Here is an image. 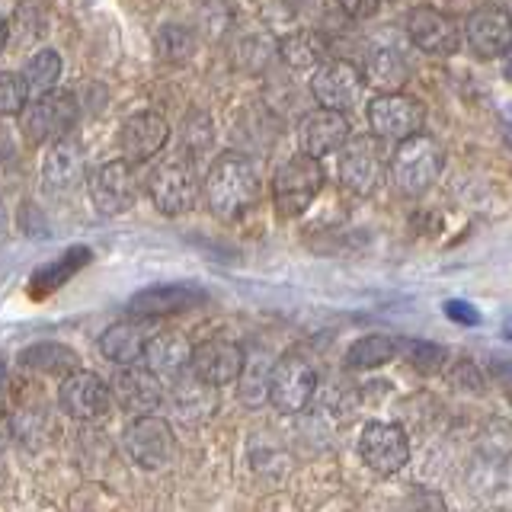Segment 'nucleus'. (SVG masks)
<instances>
[{"label": "nucleus", "instance_id": "obj_23", "mask_svg": "<svg viewBox=\"0 0 512 512\" xmlns=\"http://www.w3.org/2000/svg\"><path fill=\"white\" fill-rule=\"evenodd\" d=\"M279 58L295 71H314L320 61H327V39L314 29L288 32L279 42Z\"/></svg>", "mask_w": 512, "mask_h": 512}, {"label": "nucleus", "instance_id": "obj_13", "mask_svg": "<svg viewBox=\"0 0 512 512\" xmlns=\"http://www.w3.org/2000/svg\"><path fill=\"white\" fill-rule=\"evenodd\" d=\"M359 455L375 474L391 477L410 461V439L397 423H368L359 439Z\"/></svg>", "mask_w": 512, "mask_h": 512}, {"label": "nucleus", "instance_id": "obj_21", "mask_svg": "<svg viewBox=\"0 0 512 512\" xmlns=\"http://www.w3.org/2000/svg\"><path fill=\"white\" fill-rule=\"evenodd\" d=\"M202 301V292L192 285H154L138 292L132 301H128V314L132 317H167V314H180L196 308Z\"/></svg>", "mask_w": 512, "mask_h": 512}, {"label": "nucleus", "instance_id": "obj_4", "mask_svg": "<svg viewBox=\"0 0 512 512\" xmlns=\"http://www.w3.org/2000/svg\"><path fill=\"white\" fill-rule=\"evenodd\" d=\"M336 154H340V183L356 196H372L388 176V157L375 135H349Z\"/></svg>", "mask_w": 512, "mask_h": 512}, {"label": "nucleus", "instance_id": "obj_33", "mask_svg": "<svg viewBox=\"0 0 512 512\" xmlns=\"http://www.w3.org/2000/svg\"><path fill=\"white\" fill-rule=\"evenodd\" d=\"M336 4H340V10L352 16V20H368V16L378 13L381 0H336Z\"/></svg>", "mask_w": 512, "mask_h": 512}, {"label": "nucleus", "instance_id": "obj_26", "mask_svg": "<svg viewBox=\"0 0 512 512\" xmlns=\"http://www.w3.org/2000/svg\"><path fill=\"white\" fill-rule=\"evenodd\" d=\"M400 352V340L388 333H368L362 340H356L346 352V365L349 368H378V365H388L394 356Z\"/></svg>", "mask_w": 512, "mask_h": 512}, {"label": "nucleus", "instance_id": "obj_35", "mask_svg": "<svg viewBox=\"0 0 512 512\" xmlns=\"http://www.w3.org/2000/svg\"><path fill=\"white\" fill-rule=\"evenodd\" d=\"M503 74H506V80L512 84V45L506 48V55H503Z\"/></svg>", "mask_w": 512, "mask_h": 512}, {"label": "nucleus", "instance_id": "obj_16", "mask_svg": "<svg viewBox=\"0 0 512 512\" xmlns=\"http://www.w3.org/2000/svg\"><path fill=\"white\" fill-rule=\"evenodd\" d=\"M167 138H170V125L160 112H135L122 122V132H119V148L125 154L128 164H144V160L157 157L160 151L167 148Z\"/></svg>", "mask_w": 512, "mask_h": 512}, {"label": "nucleus", "instance_id": "obj_3", "mask_svg": "<svg viewBox=\"0 0 512 512\" xmlns=\"http://www.w3.org/2000/svg\"><path fill=\"white\" fill-rule=\"evenodd\" d=\"M320 189H324V167H320V160L298 151L276 170L272 202H276V212L282 218H298L308 212Z\"/></svg>", "mask_w": 512, "mask_h": 512}, {"label": "nucleus", "instance_id": "obj_14", "mask_svg": "<svg viewBox=\"0 0 512 512\" xmlns=\"http://www.w3.org/2000/svg\"><path fill=\"white\" fill-rule=\"evenodd\" d=\"M407 36L426 55H455L461 45V29L448 13L439 7H413L407 16Z\"/></svg>", "mask_w": 512, "mask_h": 512}, {"label": "nucleus", "instance_id": "obj_15", "mask_svg": "<svg viewBox=\"0 0 512 512\" xmlns=\"http://www.w3.org/2000/svg\"><path fill=\"white\" fill-rule=\"evenodd\" d=\"M58 404L74 420H100L112 407V388L93 372H71L58 388Z\"/></svg>", "mask_w": 512, "mask_h": 512}, {"label": "nucleus", "instance_id": "obj_2", "mask_svg": "<svg viewBox=\"0 0 512 512\" xmlns=\"http://www.w3.org/2000/svg\"><path fill=\"white\" fill-rule=\"evenodd\" d=\"M442 167H445L442 144L439 138H432L426 132L397 141V148L388 160L391 180L400 196H407V199H420L423 192H429L432 183L439 180Z\"/></svg>", "mask_w": 512, "mask_h": 512}, {"label": "nucleus", "instance_id": "obj_18", "mask_svg": "<svg viewBox=\"0 0 512 512\" xmlns=\"http://www.w3.org/2000/svg\"><path fill=\"white\" fill-rule=\"evenodd\" d=\"M244 362H247L244 349L231 340H205L199 346H192V356H189L192 375L202 378L205 384H212V388L237 381L240 372H244Z\"/></svg>", "mask_w": 512, "mask_h": 512}, {"label": "nucleus", "instance_id": "obj_12", "mask_svg": "<svg viewBox=\"0 0 512 512\" xmlns=\"http://www.w3.org/2000/svg\"><path fill=\"white\" fill-rule=\"evenodd\" d=\"M464 42L484 61L503 58L512 45V13L500 4H480L464 20Z\"/></svg>", "mask_w": 512, "mask_h": 512}, {"label": "nucleus", "instance_id": "obj_24", "mask_svg": "<svg viewBox=\"0 0 512 512\" xmlns=\"http://www.w3.org/2000/svg\"><path fill=\"white\" fill-rule=\"evenodd\" d=\"M144 346H148V333L138 324H112L100 336V352L116 365H135L144 356Z\"/></svg>", "mask_w": 512, "mask_h": 512}, {"label": "nucleus", "instance_id": "obj_5", "mask_svg": "<svg viewBox=\"0 0 512 512\" xmlns=\"http://www.w3.org/2000/svg\"><path fill=\"white\" fill-rule=\"evenodd\" d=\"M77 122V96L68 90H45L23 109V132L36 144H52L71 135Z\"/></svg>", "mask_w": 512, "mask_h": 512}, {"label": "nucleus", "instance_id": "obj_25", "mask_svg": "<svg viewBox=\"0 0 512 512\" xmlns=\"http://www.w3.org/2000/svg\"><path fill=\"white\" fill-rule=\"evenodd\" d=\"M20 362L26 368H32V372H42V375H61L68 378L71 372H77V356L74 349L61 346V343H36L23 349Z\"/></svg>", "mask_w": 512, "mask_h": 512}, {"label": "nucleus", "instance_id": "obj_34", "mask_svg": "<svg viewBox=\"0 0 512 512\" xmlns=\"http://www.w3.org/2000/svg\"><path fill=\"white\" fill-rule=\"evenodd\" d=\"M503 135H506V144L512 148V106L503 109Z\"/></svg>", "mask_w": 512, "mask_h": 512}, {"label": "nucleus", "instance_id": "obj_19", "mask_svg": "<svg viewBox=\"0 0 512 512\" xmlns=\"http://www.w3.org/2000/svg\"><path fill=\"white\" fill-rule=\"evenodd\" d=\"M112 394H116L119 407L128 413H154L164 400V391H160V378L151 372L148 365H119V375L112 381Z\"/></svg>", "mask_w": 512, "mask_h": 512}, {"label": "nucleus", "instance_id": "obj_37", "mask_svg": "<svg viewBox=\"0 0 512 512\" xmlns=\"http://www.w3.org/2000/svg\"><path fill=\"white\" fill-rule=\"evenodd\" d=\"M503 336H506V340L512 343V314H509V317L503 320Z\"/></svg>", "mask_w": 512, "mask_h": 512}, {"label": "nucleus", "instance_id": "obj_1", "mask_svg": "<svg viewBox=\"0 0 512 512\" xmlns=\"http://www.w3.org/2000/svg\"><path fill=\"white\" fill-rule=\"evenodd\" d=\"M205 205L221 221H237L260 196V180L244 154H218L205 173Z\"/></svg>", "mask_w": 512, "mask_h": 512}, {"label": "nucleus", "instance_id": "obj_8", "mask_svg": "<svg viewBox=\"0 0 512 512\" xmlns=\"http://www.w3.org/2000/svg\"><path fill=\"white\" fill-rule=\"evenodd\" d=\"M368 125H372V135L381 141H404L423 132L426 106L407 93L388 90L368 103Z\"/></svg>", "mask_w": 512, "mask_h": 512}, {"label": "nucleus", "instance_id": "obj_10", "mask_svg": "<svg viewBox=\"0 0 512 512\" xmlns=\"http://www.w3.org/2000/svg\"><path fill=\"white\" fill-rule=\"evenodd\" d=\"M362 93H365V74L352 61L327 58L311 74V96L324 109L346 112L362 100Z\"/></svg>", "mask_w": 512, "mask_h": 512}, {"label": "nucleus", "instance_id": "obj_22", "mask_svg": "<svg viewBox=\"0 0 512 512\" xmlns=\"http://www.w3.org/2000/svg\"><path fill=\"white\" fill-rule=\"evenodd\" d=\"M189 356H192V346L186 336L164 330V333L151 336L141 359L148 362V368L157 378H180L189 368Z\"/></svg>", "mask_w": 512, "mask_h": 512}, {"label": "nucleus", "instance_id": "obj_7", "mask_svg": "<svg viewBox=\"0 0 512 512\" xmlns=\"http://www.w3.org/2000/svg\"><path fill=\"white\" fill-rule=\"evenodd\" d=\"M148 196L160 215H170V218L186 215L199 196L196 173H192L189 160L183 157L160 160L148 176Z\"/></svg>", "mask_w": 512, "mask_h": 512}, {"label": "nucleus", "instance_id": "obj_30", "mask_svg": "<svg viewBox=\"0 0 512 512\" xmlns=\"http://www.w3.org/2000/svg\"><path fill=\"white\" fill-rule=\"evenodd\" d=\"M29 103L23 74H0V116H20Z\"/></svg>", "mask_w": 512, "mask_h": 512}, {"label": "nucleus", "instance_id": "obj_29", "mask_svg": "<svg viewBox=\"0 0 512 512\" xmlns=\"http://www.w3.org/2000/svg\"><path fill=\"white\" fill-rule=\"evenodd\" d=\"M368 68L375 71V80L384 87H397V84H404V80H407V64L394 52V48H378V52H372Z\"/></svg>", "mask_w": 512, "mask_h": 512}, {"label": "nucleus", "instance_id": "obj_11", "mask_svg": "<svg viewBox=\"0 0 512 512\" xmlns=\"http://www.w3.org/2000/svg\"><path fill=\"white\" fill-rule=\"evenodd\" d=\"M122 445H125L128 458H132L144 471H164L176 455L170 423L160 420V416H154V413L138 416V420L125 429Z\"/></svg>", "mask_w": 512, "mask_h": 512}, {"label": "nucleus", "instance_id": "obj_9", "mask_svg": "<svg viewBox=\"0 0 512 512\" xmlns=\"http://www.w3.org/2000/svg\"><path fill=\"white\" fill-rule=\"evenodd\" d=\"M87 186L93 208L106 218L125 215L138 202V173L128 160H106L87 176Z\"/></svg>", "mask_w": 512, "mask_h": 512}, {"label": "nucleus", "instance_id": "obj_32", "mask_svg": "<svg viewBox=\"0 0 512 512\" xmlns=\"http://www.w3.org/2000/svg\"><path fill=\"white\" fill-rule=\"evenodd\" d=\"M445 317L458 327H480V311L471 301H461V298L445 301Z\"/></svg>", "mask_w": 512, "mask_h": 512}, {"label": "nucleus", "instance_id": "obj_27", "mask_svg": "<svg viewBox=\"0 0 512 512\" xmlns=\"http://www.w3.org/2000/svg\"><path fill=\"white\" fill-rule=\"evenodd\" d=\"M58 77H61V58H58L55 48H39L23 68V80H26L29 93L52 90L58 84Z\"/></svg>", "mask_w": 512, "mask_h": 512}, {"label": "nucleus", "instance_id": "obj_28", "mask_svg": "<svg viewBox=\"0 0 512 512\" xmlns=\"http://www.w3.org/2000/svg\"><path fill=\"white\" fill-rule=\"evenodd\" d=\"M87 260H90V253H87L84 247H77L74 253L61 256V260H58L55 266L39 269V272H36V282H32V285H36V292H42V288H45V292H52V288H58L77 266H84Z\"/></svg>", "mask_w": 512, "mask_h": 512}, {"label": "nucleus", "instance_id": "obj_17", "mask_svg": "<svg viewBox=\"0 0 512 512\" xmlns=\"http://www.w3.org/2000/svg\"><path fill=\"white\" fill-rule=\"evenodd\" d=\"M349 119H346V112L340 109H324V106H317L314 112H308V116L301 119L298 125V148L304 154H311V157H330L336 154L346 144L349 138Z\"/></svg>", "mask_w": 512, "mask_h": 512}, {"label": "nucleus", "instance_id": "obj_38", "mask_svg": "<svg viewBox=\"0 0 512 512\" xmlns=\"http://www.w3.org/2000/svg\"><path fill=\"white\" fill-rule=\"evenodd\" d=\"M509 404H512V394H509Z\"/></svg>", "mask_w": 512, "mask_h": 512}, {"label": "nucleus", "instance_id": "obj_36", "mask_svg": "<svg viewBox=\"0 0 512 512\" xmlns=\"http://www.w3.org/2000/svg\"><path fill=\"white\" fill-rule=\"evenodd\" d=\"M7 39H10V26H7V20L0 16V48L7 45Z\"/></svg>", "mask_w": 512, "mask_h": 512}, {"label": "nucleus", "instance_id": "obj_6", "mask_svg": "<svg viewBox=\"0 0 512 512\" xmlns=\"http://www.w3.org/2000/svg\"><path fill=\"white\" fill-rule=\"evenodd\" d=\"M314 391H317V372L304 356L288 352V356H282L269 368L266 397L279 413H301L311 404Z\"/></svg>", "mask_w": 512, "mask_h": 512}, {"label": "nucleus", "instance_id": "obj_31", "mask_svg": "<svg viewBox=\"0 0 512 512\" xmlns=\"http://www.w3.org/2000/svg\"><path fill=\"white\" fill-rule=\"evenodd\" d=\"M400 352H407V359L420 368V372H436L445 359V349L436 343H426V340H407L400 343Z\"/></svg>", "mask_w": 512, "mask_h": 512}, {"label": "nucleus", "instance_id": "obj_20", "mask_svg": "<svg viewBox=\"0 0 512 512\" xmlns=\"http://www.w3.org/2000/svg\"><path fill=\"white\" fill-rule=\"evenodd\" d=\"M87 176V160L80 144L71 138H61L48 144L45 164H42V189L48 192H68Z\"/></svg>", "mask_w": 512, "mask_h": 512}]
</instances>
